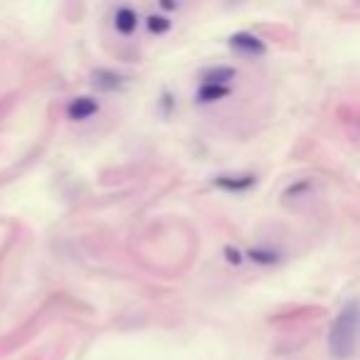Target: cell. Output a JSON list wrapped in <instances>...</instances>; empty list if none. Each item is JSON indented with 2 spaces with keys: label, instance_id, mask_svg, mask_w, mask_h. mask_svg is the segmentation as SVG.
<instances>
[{
  "label": "cell",
  "instance_id": "cell-6",
  "mask_svg": "<svg viewBox=\"0 0 360 360\" xmlns=\"http://www.w3.org/2000/svg\"><path fill=\"white\" fill-rule=\"evenodd\" d=\"M124 84V77H118L116 72H109V69H96L94 72V87L104 91H114Z\"/></svg>",
  "mask_w": 360,
  "mask_h": 360
},
{
  "label": "cell",
  "instance_id": "cell-5",
  "mask_svg": "<svg viewBox=\"0 0 360 360\" xmlns=\"http://www.w3.org/2000/svg\"><path fill=\"white\" fill-rule=\"evenodd\" d=\"M114 25L121 35H131L138 25V15L131 8H118L116 15H114Z\"/></svg>",
  "mask_w": 360,
  "mask_h": 360
},
{
  "label": "cell",
  "instance_id": "cell-2",
  "mask_svg": "<svg viewBox=\"0 0 360 360\" xmlns=\"http://www.w3.org/2000/svg\"><path fill=\"white\" fill-rule=\"evenodd\" d=\"M230 47L237 52V55H244V57L267 55L264 39H259L257 35H252V33H235L230 37Z\"/></svg>",
  "mask_w": 360,
  "mask_h": 360
},
{
  "label": "cell",
  "instance_id": "cell-1",
  "mask_svg": "<svg viewBox=\"0 0 360 360\" xmlns=\"http://www.w3.org/2000/svg\"><path fill=\"white\" fill-rule=\"evenodd\" d=\"M360 345V298H350L341 306L328 328V353L336 360H348Z\"/></svg>",
  "mask_w": 360,
  "mask_h": 360
},
{
  "label": "cell",
  "instance_id": "cell-7",
  "mask_svg": "<svg viewBox=\"0 0 360 360\" xmlns=\"http://www.w3.org/2000/svg\"><path fill=\"white\" fill-rule=\"evenodd\" d=\"M237 77V69L232 67H213L203 74L205 84H222V87H230V82Z\"/></svg>",
  "mask_w": 360,
  "mask_h": 360
},
{
  "label": "cell",
  "instance_id": "cell-9",
  "mask_svg": "<svg viewBox=\"0 0 360 360\" xmlns=\"http://www.w3.org/2000/svg\"><path fill=\"white\" fill-rule=\"evenodd\" d=\"M252 262H257V264H264V267H271L276 264V262H282V252H276V249H252V252L247 254Z\"/></svg>",
  "mask_w": 360,
  "mask_h": 360
},
{
  "label": "cell",
  "instance_id": "cell-4",
  "mask_svg": "<svg viewBox=\"0 0 360 360\" xmlns=\"http://www.w3.org/2000/svg\"><path fill=\"white\" fill-rule=\"evenodd\" d=\"M96 111H99V102L91 99V96H77L67 107L69 118H74V121H87V118H91Z\"/></svg>",
  "mask_w": 360,
  "mask_h": 360
},
{
  "label": "cell",
  "instance_id": "cell-3",
  "mask_svg": "<svg viewBox=\"0 0 360 360\" xmlns=\"http://www.w3.org/2000/svg\"><path fill=\"white\" fill-rule=\"evenodd\" d=\"M257 183L252 173H242V175H217L215 178V186L222 188L227 192H244Z\"/></svg>",
  "mask_w": 360,
  "mask_h": 360
},
{
  "label": "cell",
  "instance_id": "cell-11",
  "mask_svg": "<svg viewBox=\"0 0 360 360\" xmlns=\"http://www.w3.org/2000/svg\"><path fill=\"white\" fill-rule=\"evenodd\" d=\"M225 254H227V262H232V264H240V262H242V254L237 252V249L227 247V249H225Z\"/></svg>",
  "mask_w": 360,
  "mask_h": 360
},
{
  "label": "cell",
  "instance_id": "cell-8",
  "mask_svg": "<svg viewBox=\"0 0 360 360\" xmlns=\"http://www.w3.org/2000/svg\"><path fill=\"white\" fill-rule=\"evenodd\" d=\"M230 94V87H222V84H205L197 89V102L200 104H210V102H219V99H225Z\"/></svg>",
  "mask_w": 360,
  "mask_h": 360
},
{
  "label": "cell",
  "instance_id": "cell-10",
  "mask_svg": "<svg viewBox=\"0 0 360 360\" xmlns=\"http://www.w3.org/2000/svg\"><path fill=\"white\" fill-rule=\"evenodd\" d=\"M148 30L156 35H163L170 30V20L165 15H151L148 17Z\"/></svg>",
  "mask_w": 360,
  "mask_h": 360
}]
</instances>
